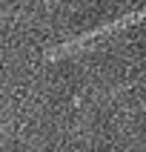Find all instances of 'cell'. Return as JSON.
<instances>
[{
    "label": "cell",
    "instance_id": "1",
    "mask_svg": "<svg viewBox=\"0 0 146 152\" xmlns=\"http://www.w3.org/2000/svg\"><path fill=\"white\" fill-rule=\"evenodd\" d=\"M140 20H146V9L143 12H135V15H126V17H118V20H112V23L100 26V29H94V32H86V34H80V37H75V40H66V43H60V46H52V49L43 52V58L46 60H60V58H66V55H75V52L86 49L89 43L100 40L103 34H115V32H120V29H126V26H132V23H140Z\"/></svg>",
    "mask_w": 146,
    "mask_h": 152
}]
</instances>
